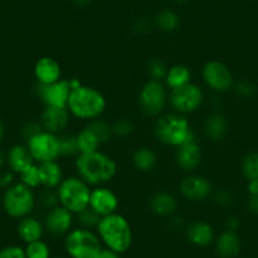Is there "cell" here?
Returning <instances> with one entry per match:
<instances>
[{"mask_svg": "<svg viewBox=\"0 0 258 258\" xmlns=\"http://www.w3.org/2000/svg\"><path fill=\"white\" fill-rule=\"evenodd\" d=\"M76 173L89 186H105L118 172V166L106 153L95 151L91 153H80L75 160Z\"/></svg>", "mask_w": 258, "mask_h": 258, "instance_id": "cell-1", "label": "cell"}, {"mask_svg": "<svg viewBox=\"0 0 258 258\" xmlns=\"http://www.w3.org/2000/svg\"><path fill=\"white\" fill-rule=\"evenodd\" d=\"M96 234L108 249L123 254L128 252L133 244L132 225L124 215L119 213L105 215L96 227Z\"/></svg>", "mask_w": 258, "mask_h": 258, "instance_id": "cell-2", "label": "cell"}, {"mask_svg": "<svg viewBox=\"0 0 258 258\" xmlns=\"http://www.w3.org/2000/svg\"><path fill=\"white\" fill-rule=\"evenodd\" d=\"M153 133L161 143L175 148L197 141L195 133L186 115L175 111L158 116L153 126Z\"/></svg>", "mask_w": 258, "mask_h": 258, "instance_id": "cell-3", "label": "cell"}, {"mask_svg": "<svg viewBox=\"0 0 258 258\" xmlns=\"http://www.w3.org/2000/svg\"><path fill=\"white\" fill-rule=\"evenodd\" d=\"M68 109L75 118L91 121L103 115L106 109V99L98 89L81 85L71 90Z\"/></svg>", "mask_w": 258, "mask_h": 258, "instance_id": "cell-4", "label": "cell"}, {"mask_svg": "<svg viewBox=\"0 0 258 258\" xmlns=\"http://www.w3.org/2000/svg\"><path fill=\"white\" fill-rule=\"evenodd\" d=\"M63 248L69 258H96L104 247L96 232L79 227L64 235Z\"/></svg>", "mask_w": 258, "mask_h": 258, "instance_id": "cell-5", "label": "cell"}, {"mask_svg": "<svg viewBox=\"0 0 258 258\" xmlns=\"http://www.w3.org/2000/svg\"><path fill=\"white\" fill-rule=\"evenodd\" d=\"M56 192L59 205L70 210L74 215L89 208L91 187L79 176L64 177L56 188Z\"/></svg>", "mask_w": 258, "mask_h": 258, "instance_id": "cell-6", "label": "cell"}, {"mask_svg": "<svg viewBox=\"0 0 258 258\" xmlns=\"http://www.w3.org/2000/svg\"><path fill=\"white\" fill-rule=\"evenodd\" d=\"M36 195L33 188L24 183H13L4 191L3 208L7 214L16 219H22L33 213L36 208Z\"/></svg>", "mask_w": 258, "mask_h": 258, "instance_id": "cell-7", "label": "cell"}, {"mask_svg": "<svg viewBox=\"0 0 258 258\" xmlns=\"http://www.w3.org/2000/svg\"><path fill=\"white\" fill-rule=\"evenodd\" d=\"M168 89L162 81L148 80L138 95L141 111L146 116L158 118L168 104Z\"/></svg>", "mask_w": 258, "mask_h": 258, "instance_id": "cell-8", "label": "cell"}, {"mask_svg": "<svg viewBox=\"0 0 258 258\" xmlns=\"http://www.w3.org/2000/svg\"><path fill=\"white\" fill-rule=\"evenodd\" d=\"M204 101V91L197 84L190 83L178 89L170 90L168 104L175 113L186 114L195 113Z\"/></svg>", "mask_w": 258, "mask_h": 258, "instance_id": "cell-9", "label": "cell"}, {"mask_svg": "<svg viewBox=\"0 0 258 258\" xmlns=\"http://www.w3.org/2000/svg\"><path fill=\"white\" fill-rule=\"evenodd\" d=\"M26 146L36 163L57 161L58 157H61L58 136L46 131H42L41 133L27 141Z\"/></svg>", "mask_w": 258, "mask_h": 258, "instance_id": "cell-10", "label": "cell"}, {"mask_svg": "<svg viewBox=\"0 0 258 258\" xmlns=\"http://www.w3.org/2000/svg\"><path fill=\"white\" fill-rule=\"evenodd\" d=\"M203 80L209 89L217 93H227L234 85V78L227 64L218 59L208 61L203 68Z\"/></svg>", "mask_w": 258, "mask_h": 258, "instance_id": "cell-11", "label": "cell"}, {"mask_svg": "<svg viewBox=\"0 0 258 258\" xmlns=\"http://www.w3.org/2000/svg\"><path fill=\"white\" fill-rule=\"evenodd\" d=\"M70 80L61 79L49 85H36V93L44 104V106H58L68 108V101L71 94Z\"/></svg>", "mask_w": 258, "mask_h": 258, "instance_id": "cell-12", "label": "cell"}, {"mask_svg": "<svg viewBox=\"0 0 258 258\" xmlns=\"http://www.w3.org/2000/svg\"><path fill=\"white\" fill-rule=\"evenodd\" d=\"M73 224L74 214L59 204L49 209L43 220L44 230L52 237H64L73 229Z\"/></svg>", "mask_w": 258, "mask_h": 258, "instance_id": "cell-13", "label": "cell"}, {"mask_svg": "<svg viewBox=\"0 0 258 258\" xmlns=\"http://www.w3.org/2000/svg\"><path fill=\"white\" fill-rule=\"evenodd\" d=\"M180 192L182 198L188 202H203L208 199L213 192L212 182L207 177L200 175H188L180 182Z\"/></svg>", "mask_w": 258, "mask_h": 258, "instance_id": "cell-14", "label": "cell"}, {"mask_svg": "<svg viewBox=\"0 0 258 258\" xmlns=\"http://www.w3.org/2000/svg\"><path fill=\"white\" fill-rule=\"evenodd\" d=\"M89 208L103 218L116 213L119 208V199L116 194L106 186H96L91 188Z\"/></svg>", "mask_w": 258, "mask_h": 258, "instance_id": "cell-15", "label": "cell"}, {"mask_svg": "<svg viewBox=\"0 0 258 258\" xmlns=\"http://www.w3.org/2000/svg\"><path fill=\"white\" fill-rule=\"evenodd\" d=\"M70 111L68 108L58 106H44L41 114V123L43 131L53 135H61L70 123Z\"/></svg>", "mask_w": 258, "mask_h": 258, "instance_id": "cell-16", "label": "cell"}, {"mask_svg": "<svg viewBox=\"0 0 258 258\" xmlns=\"http://www.w3.org/2000/svg\"><path fill=\"white\" fill-rule=\"evenodd\" d=\"M203 160L202 147L198 141L185 143L176 148V163L183 171H195L200 166Z\"/></svg>", "mask_w": 258, "mask_h": 258, "instance_id": "cell-17", "label": "cell"}, {"mask_svg": "<svg viewBox=\"0 0 258 258\" xmlns=\"http://www.w3.org/2000/svg\"><path fill=\"white\" fill-rule=\"evenodd\" d=\"M62 70L58 61L52 57H42L34 64V78L37 84L49 85L61 80Z\"/></svg>", "mask_w": 258, "mask_h": 258, "instance_id": "cell-18", "label": "cell"}, {"mask_svg": "<svg viewBox=\"0 0 258 258\" xmlns=\"http://www.w3.org/2000/svg\"><path fill=\"white\" fill-rule=\"evenodd\" d=\"M186 238L195 247H209L215 240L214 228L204 220H195L186 228Z\"/></svg>", "mask_w": 258, "mask_h": 258, "instance_id": "cell-19", "label": "cell"}, {"mask_svg": "<svg viewBox=\"0 0 258 258\" xmlns=\"http://www.w3.org/2000/svg\"><path fill=\"white\" fill-rule=\"evenodd\" d=\"M215 252L220 258H237L242 249V240L237 232L224 230L214 240Z\"/></svg>", "mask_w": 258, "mask_h": 258, "instance_id": "cell-20", "label": "cell"}, {"mask_svg": "<svg viewBox=\"0 0 258 258\" xmlns=\"http://www.w3.org/2000/svg\"><path fill=\"white\" fill-rule=\"evenodd\" d=\"M150 209L157 217H172L177 210V200L167 191H157L151 198Z\"/></svg>", "mask_w": 258, "mask_h": 258, "instance_id": "cell-21", "label": "cell"}, {"mask_svg": "<svg viewBox=\"0 0 258 258\" xmlns=\"http://www.w3.org/2000/svg\"><path fill=\"white\" fill-rule=\"evenodd\" d=\"M44 232H46V230H44L43 223H42L41 220L37 219V218L31 217V215L19 219L18 225H17L18 237L21 238L26 244L42 239Z\"/></svg>", "mask_w": 258, "mask_h": 258, "instance_id": "cell-22", "label": "cell"}, {"mask_svg": "<svg viewBox=\"0 0 258 258\" xmlns=\"http://www.w3.org/2000/svg\"><path fill=\"white\" fill-rule=\"evenodd\" d=\"M7 162H8L11 170L18 175H21L27 168L36 163L27 146L23 145H16L9 150L8 155H7Z\"/></svg>", "mask_w": 258, "mask_h": 258, "instance_id": "cell-23", "label": "cell"}, {"mask_svg": "<svg viewBox=\"0 0 258 258\" xmlns=\"http://www.w3.org/2000/svg\"><path fill=\"white\" fill-rule=\"evenodd\" d=\"M39 180L41 186L43 188H51L56 190L59 183L63 180V171L57 161H49V162L38 163Z\"/></svg>", "mask_w": 258, "mask_h": 258, "instance_id": "cell-24", "label": "cell"}, {"mask_svg": "<svg viewBox=\"0 0 258 258\" xmlns=\"http://www.w3.org/2000/svg\"><path fill=\"white\" fill-rule=\"evenodd\" d=\"M191 78H192V74H191V70L186 64H173L167 70V75L165 78V85L170 90H173V89H178L181 86L192 83Z\"/></svg>", "mask_w": 258, "mask_h": 258, "instance_id": "cell-25", "label": "cell"}, {"mask_svg": "<svg viewBox=\"0 0 258 258\" xmlns=\"http://www.w3.org/2000/svg\"><path fill=\"white\" fill-rule=\"evenodd\" d=\"M204 132L212 141H222L228 132V120L223 114L214 113L207 118Z\"/></svg>", "mask_w": 258, "mask_h": 258, "instance_id": "cell-26", "label": "cell"}, {"mask_svg": "<svg viewBox=\"0 0 258 258\" xmlns=\"http://www.w3.org/2000/svg\"><path fill=\"white\" fill-rule=\"evenodd\" d=\"M157 155L150 147H140L133 152V166L141 172H151L157 166Z\"/></svg>", "mask_w": 258, "mask_h": 258, "instance_id": "cell-27", "label": "cell"}, {"mask_svg": "<svg viewBox=\"0 0 258 258\" xmlns=\"http://www.w3.org/2000/svg\"><path fill=\"white\" fill-rule=\"evenodd\" d=\"M76 138H78L79 152L80 153L95 152V151H99V147L101 146L100 141L98 140V137L91 132L88 126H85L83 131H80L79 135L76 136Z\"/></svg>", "mask_w": 258, "mask_h": 258, "instance_id": "cell-28", "label": "cell"}, {"mask_svg": "<svg viewBox=\"0 0 258 258\" xmlns=\"http://www.w3.org/2000/svg\"><path fill=\"white\" fill-rule=\"evenodd\" d=\"M155 24L161 31L170 33V32H175L180 27V17L173 11L165 9L156 16Z\"/></svg>", "mask_w": 258, "mask_h": 258, "instance_id": "cell-29", "label": "cell"}, {"mask_svg": "<svg viewBox=\"0 0 258 258\" xmlns=\"http://www.w3.org/2000/svg\"><path fill=\"white\" fill-rule=\"evenodd\" d=\"M86 126H88L91 132L98 137V140L100 141L101 145L109 142V141L114 137L113 124H110L109 121L104 120V119L101 118L94 119V120L89 121V124Z\"/></svg>", "mask_w": 258, "mask_h": 258, "instance_id": "cell-30", "label": "cell"}, {"mask_svg": "<svg viewBox=\"0 0 258 258\" xmlns=\"http://www.w3.org/2000/svg\"><path fill=\"white\" fill-rule=\"evenodd\" d=\"M59 155L61 157H73L79 156L78 138L74 135H58Z\"/></svg>", "mask_w": 258, "mask_h": 258, "instance_id": "cell-31", "label": "cell"}, {"mask_svg": "<svg viewBox=\"0 0 258 258\" xmlns=\"http://www.w3.org/2000/svg\"><path fill=\"white\" fill-rule=\"evenodd\" d=\"M242 173L247 181H258V152H250L243 158Z\"/></svg>", "mask_w": 258, "mask_h": 258, "instance_id": "cell-32", "label": "cell"}, {"mask_svg": "<svg viewBox=\"0 0 258 258\" xmlns=\"http://www.w3.org/2000/svg\"><path fill=\"white\" fill-rule=\"evenodd\" d=\"M27 258H51V248L44 240L28 243L24 248Z\"/></svg>", "mask_w": 258, "mask_h": 258, "instance_id": "cell-33", "label": "cell"}, {"mask_svg": "<svg viewBox=\"0 0 258 258\" xmlns=\"http://www.w3.org/2000/svg\"><path fill=\"white\" fill-rule=\"evenodd\" d=\"M168 68L165 62L160 58H152L147 64V74L150 76V80L155 81H165L167 75Z\"/></svg>", "mask_w": 258, "mask_h": 258, "instance_id": "cell-34", "label": "cell"}, {"mask_svg": "<svg viewBox=\"0 0 258 258\" xmlns=\"http://www.w3.org/2000/svg\"><path fill=\"white\" fill-rule=\"evenodd\" d=\"M78 220H79V224L80 227L86 228V229H94L98 227L99 222H100L101 217L100 215L96 214L91 208H86L85 210H83L81 213H79L78 215Z\"/></svg>", "mask_w": 258, "mask_h": 258, "instance_id": "cell-35", "label": "cell"}, {"mask_svg": "<svg viewBox=\"0 0 258 258\" xmlns=\"http://www.w3.org/2000/svg\"><path fill=\"white\" fill-rule=\"evenodd\" d=\"M21 177V182L24 183L26 186L31 188H37L41 186V180H39V171H38V163H34L31 167L27 168L24 172L19 175Z\"/></svg>", "mask_w": 258, "mask_h": 258, "instance_id": "cell-36", "label": "cell"}, {"mask_svg": "<svg viewBox=\"0 0 258 258\" xmlns=\"http://www.w3.org/2000/svg\"><path fill=\"white\" fill-rule=\"evenodd\" d=\"M133 132V123L128 119H119L113 124L114 137L125 138Z\"/></svg>", "mask_w": 258, "mask_h": 258, "instance_id": "cell-37", "label": "cell"}, {"mask_svg": "<svg viewBox=\"0 0 258 258\" xmlns=\"http://www.w3.org/2000/svg\"><path fill=\"white\" fill-rule=\"evenodd\" d=\"M39 203L42 204V207L46 208V209H52L56 205H58V197H57L56 190H51V188H44L43 192L41 194L39 197Z\"/></svg>", "mask_w": 258, "mask_h": 258, "instance_id": "cell-38", "label": "cell"}, {"mask_svg": "<svg viewBox=\"0 0 258 258\" xmlns=\"http://www.w3.org/2000/svg\"><path fill=\"white\" fill-rule=\"evenodd\" d=\"M42 131H43V128H42L41 123H38V121H34V120H28L23 124V126H22L21 135L24 140L28 141V140H31L32 137H34L36 135L41 133Z\"/></svg>", "mask_w": 258, "mask_h": 258, "instance_id": "cell-39", "label": "cell"}, {"mask_svg": "<svg viewBox=\"0 0 258 258\" xmlns=\"http://www.w3.org/2000/svg\"><path fill=\"white\" fill-rule=\"evenodd\" d=\"M0 258H27L24 248L19 245H8L0 249Z\"/></svg>", "mask_w": 258, "mask_h": 258, "instance_id": "cell-40", "label": "cell"}, {"mask_svg": "<svg viewBox=\"0 0 258 258\" xmlns=\"http://www.w3.org/2000/svg\"><path fill=\"white\" fill-rule=\"evenodd\" d=\"M234 90L239 96L248 98V96H252L253 94H254L255 88L253 84L249 83V81H239V83L235 84Z\"/></svg>", "mask_w": 258, "mask_h": 258, "instance_id": "cell-41", "label": "cell"}, {"mask_svg": "<svg viewBox=\"0 0 258 258\" xmlns=\"http://www.w3.org/2000/svg\"><path fill=\"white\" fill-rule=\"evenodd\" d=\"M215 202L219 205H223V207H227V205H230L233 203V197L229 191L222 190L215 195Z\"/></svg>", "mask_w": 258, "mask_h": 258, "instance_id": "cell-42", "label": "cell"}, {"mask_svg": "<svg viewBox=\"0 0 258 258\" xmlns=\"http://www.w3.org/2000/svg\"><path fill=\"white\" fill-rule=\"evenodd\" d=\"M14 181V172L13 171H6V172L0 173V188L7 190L13 185Z\"/></svg>", "mask_w": 258, "mask_h": 258, "instance_id": "cell-43", "label": "cell"}, {"mask_svg": "<svg viewBox=\"0 0 258 258\" xmlns=\"http://www.w3.org/2000/svg\"><path fill=\"white\" fill-rule=\"evenodd\" d=\"M239 225H240L239 219H238L235 215H230V217H228L227 219H225V228H227V230L237 232L238 228H239Z\"/></svg>", "mask_w": 258, "mask_h": 258, "instance_id": "cell-44", "label": "cell"}, {"mask_svg": "<svg viewBox=\"0 0 258 258\" xmlns=\"http://www.w3.org/2000/svg\"><path fill=\"white\" fill-rule=\"evenodd\" d=\"M247 208L252 214H258V195H249L247 202Z\"/></svg>", "mask_w": 258, "mask_h": 258, "instance_id": "cell-45", "label": "cell"}, {"mask_svg": "<svg viewBox=\"0 0 258 258\" xmlns=\"http://www.w3.org/2000/svg\"><path fill=\"white\" fill-rule=\"evenodd\" d=\"M96 258H121V254H119V253H116V252H114V250L108 249V248L104 247Z\"/></svg>", "mask_w": 258, "mask_h": 258, "instance_id": "cell-46", "label": "cell"}, {"mask_svg": "<svg viewBox=\"0 0 258 258\" xmlns=\"http://www.w3.org/2000/svg\"><path fill=\"white\" fill-rule=\"evenodd\" d=\"M148 28H150V24H148V22L145 21V19H140L135 26V29L138 33H145V32L148 31Z\"/></svg>", "mask_w": 258, "mask_h": 258, "instance_id": "cell-47", "label": "cell"}, {"mask_svg": "<svg viewBox=\"0 0 258 258\" xmlns=\"http://www.w3.org/2000/svg\"><path fill=\"white\" fill-rule=\"evenodd\" d=\"M249 195H258V181H248Z\"/></svg>", "mask_w": 258, "mask_h": 258, "instance_id": "cell-48", "label": "cell"}, {"mask_svg": "<svg viewBox=\"0 0 258 258\" xmlns=\"http://www.w3.org/2000/svg\"><path fill=\"white\" fill-rule=\"evenodd\" d=\"M73 3L76 7H85L90 3V0H73Z\"/></svg>", "mask_w": 258, "mask_h": 258, "instance_id": "cell-49", "label": "cell"}, {"mask_svg": "<svg viewBox=\"0 0 258 258\" xmlns=\"http://www.w3.org/2000/svg\"><path fill=\"white\" fill-rule=\"evenodd\" d=\"M4 135H6V125H4L3 120L0 119V142H2V140H3Z\"/></svg>", "mask_w": 258, "mask_h": 258, "instance_id": "cell-50", "label": "cell"}, {"mask_svg": "<svg viewBox=\"0 0 258 258\" xmlns=\"http://www.w3.org/2000/svg\"><path fill=\"white\" fill-rule=\"evenodd\" d=\"M6 161H7V157H6V155H4V152L2 150H0V168L3 167L4 166V163H6Z\"/></svg>", "mask_w": 258, "mask_h": 258, "instance_id": "cell-51", "label": "cell"}, {"mask_svg": "<svg viewBox=\"0 0 258 258\" xmlns=\"http://www.w3.org/2000/svg\"><path fill=\"white\" fill-rule=\"evenodd\" d=\"M175 2H178V3H183V2H187V0H175Z\"/></svg>", "mask_w": 258, "mask_h": 258, "instance_id": "cell-52", "label": "cell"}, {"mask_svg": "<svg viewBox=\"0 0 258 258\" xmlns=\"http://www.w3.org/2000/svg\"><path fill=\"white\" fill-rule=\"evenodd\" d=\"M51 258H66V257H51Z\"/></svg>", "mask_w": 258, "mask_h": 258, "instance_id": "cell-53", "label": "cell"}]
</instances>
